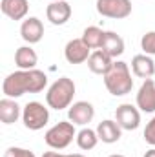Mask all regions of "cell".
Segmentation results:
<instances>
[{
	"label": "cell",
	"mask_w": 155,
	"mask_h": 157,
	"mask_svg": "<svg viewBox=\"0 0 155 157\" xmlns=\"http://www.w3.org/2000/svg\"><path fill=\"white\" fill-rule=\"evenodd\" d=\"M47 77L40 70H18L4 78L2 91L9 99L22 97L26 93H39L46 88Z\"/></svg>",
	"instance_id": "1"
},
{
	"label": "cell",
	"mask_w": 155,
	"mask_h": 157,
	"mask_svg": "<svg viewBox=\"0 0 155 157\" xmlns=\"http://www.w3.org/2000/svg\"><path fill=\"white\" fill-rule=\"evenodd\" d=\"M104 86L113 97H122L131 93L133 90V78L130 73V68L126 62L117 60L113 62V68L104 75Z\"/></svg>",
	"instance_id": "2"
},
{
	"label": "cell",
	"mask_w": 155,
	"mask_h": 157,
	"mask_svg": "<svg viewBox=\"0 0 155 157\" xmlns=\"http://www.w3.org/2000/svg\"><path fill=\"white\" fill-rule=\"evenodd\" d=\"M73 95H75V82L70 77H60L49 86L46 93V102L49 108L59 112L71 106Z\"/></svg>",
	"instance_id": "3"
},
{
	"label": "cell",
	"mask_w": 155,
	"mask_h": 157,
	"mask_svg": "<svg viewBox=\"0 0 155 157\" xmlns=\"http://www.w3.org/2000/svg\"><path fill=\"white\" fill-rule=\"evenodd\" d=\"M75 135H77L75 133V124L71 121H60L46 132L44 141L53 150H64L71 144Z\"/></svg>",
	"instance_id": "4"
},
{
	"label": "cell",
	"mask_w": 155,
	"mask_h": 157,
	"mask_svg": "<svg viewBox=\"0 0 155 157\" xmlns=\"http://www.w3.org/2000/svg\"><path fill=\"white\" fill-rule=\"evenodd\" d=\"M49 121V110L37 101H31L24 106V112H22V122L28 130H42Z\"/></svg>",
	"instance_id": "5"
},
{
	"label": "cell",
	"mask_w": 155,
	"mask_h": 157,
	"mask_svg": "<svg viewBox=\"0 0 155 157\" xmlns=\"http://www.w3.org/2000/svg\"><path fill=\"white\" fill-rule=\"evenodd\" d=\"M97 13L106 18H126L131 15L130 0H97Z\"/></svg>",
	"instance_id": "6"
},
{
	"label": "cell",
	"mask_w": 155,
	"mask_h": 157,
	"mask_svg": "<svg viewBox=\"0 0 155 157\" xmlns=\"http://www.w3.org/2000/svg\"><path fill=\"white\" fill-rule=\"evenodd\" d=\"M115 121L122 130H137L141 124V113L131 104H120L115 110Z\"/></svg>",
	"instance_id": "7"
},
{
	"label": "cell",
	"mask_w": 155,
	"mask_h": 157,
	"mask_svg": "<svg viewBox=\"0 0 155 157\" xmlns=\"http://www.w3.org/2000/svg\"><path fill=\"white\" fill-rule=\"evenodd\" d=\"M95 117V108L91 102H86V101H78V102H73L68 110V119L73 122V124H78V126H86L89 124Z\"/></svg>",
	"instance_id": "8"
},
{
	"label": "cell",
	"mask_w": 155,
	"mask_h": 157,
	"mask_svg": "<svg viewBox=\"0 0 155 157\" xmlns=\"http://www.w3.org/2000/svg\"><path fill=\"white\" fill-rule=\"evenodd\" d=\"M91 55V49L84 44L82 39H73L70 40L64 48V57L70 64H82V62H88Z\"/></svg>",
	"instance_id": "9"
},
{
	"label": "cell",
	"mask_w": 155,
	"mask_h": 157,
	"mask_svg": "<svg viewBox=\"0 0 155 157\" xmlns=\"http://www.w3.org/2000/svg\"><path fill=\"white\" fill-rule=\"evenodd\" d=\"M137 108L141 112H146V113H153L155 112V80L153 78H146L142 82V86L139 88Z\"/></svg>",
	"instance_id": "10"
},
{
	"label": "cell",
	"mask_w": 155,
	"mask_h": 157,
	"mask_svg": "<svg viewBox=\"0 0 155 157\" xmlns=\"http://www.w3.org/2000/svg\"><path fill=\"white\" fill-rule=\"evenodd\" d=\"M46 17L53 26H62L71 18V6L66 0H57L51 2L46 9Z\"/></svg>",
	"instance_id": "11"
},
{
	"label": "cell",
	"mask_w": 155,
	"mask_h": 157,
	"mask_svg": "<svg viewBox=\"0 0 155 157\" xmlns=\"http://www.w3.org/2000/svg\"><path fill=\"white\" fill-rule=\"evenodd\" d=\"M20 37L28 44H37L44 37V24L37 17H29L22 22L20 26Z\"/></svg>",
	"instance_id": "12"
},
{
	"label": "cell",
	"mask_w": 155,
	"mask_h": 157,
	"mask_svg": "<svg viewBox=\"0 0 155 157\" xmlns=\"http://www.w3.org/2000/svg\"><path fill=\"white\" fill-rule=\"evenodd\" d=\"M88 68H89V71H93V73H97V75H106L112 68H113V57H110L106 51H102V49H95L91 55H89V59H88Z\"/></svg>",
	"instance_id": "13"
},
{
	"label": "cell",
	"mask_w": 155,
	"mask_h": 157,
	"mask_svg": "<svg viewBox=\"0 0 155 157\" xmlns=\"http://www.w3.org/2000/svg\"><path fill=\"white\" fill-rule=\"evenodd\" d=\"M0 9L11 20H22V18H26V15L29 11V4H28V0H2Z\"/></svg>",
	"instance_id": "14"
},
{
	"label": "cell",
	"mask_w": 155,
	"mask_h": 157,
	"mask_svg": "<svg viewBox=\"0 0 155 157\" xmlns=\"http://www.w3.org/2000/svg\"><path fill=\"white\" fill-rule=\"evenodd\" d=\"M120 133H122V128L119 126L117 121L106 119V121L99 122V126H97V135H99V139H100L102 143H106V144L117 143V141L120 139Z\"/></svg>",
	"instance_id": "15"
},
{
	"label": "cell",
	"mask_w": 155,
	"mask_h": 157,
	"mask_svg": "<svg viewBox=\"0 0 155 157\" xmlns=\"http://www.w3.org/2000/svg\"><path fill=\"white\" fill-rule=\"evenodd\" d=\"M131 70H133V75H137L139 78H152L155 73V62L152 60V57H148L146 53L144 55H135L131 59Z\"/></svg>",
	"instance_id": "16"
},
{
	"label": "cell",
	"mask_w": 155,
	"mask_h": 157,
	"mask_svg": "<svg viewBox=\"0 0 155 157\" xmlns=\"http://www.w3.org/2000/svg\"><path fill=\"white\" fill-rule=\"evenodd\" d=\"M37 62H39V57H37V53H35L33 48L22 46V48L17 49V53H15V64L20 70H35Z\"/></svg>",
	"instance_id": "17"
},
{
	"label": "cell",
	"mask_w": 155,
	"mask_h": 157,
	"mask_svg": "<svg viewBox=\"0 0 155 157\" xmlns=\"http://www.w3.org/2000/svg\"><path fill=\"white\" fill-rule=\"evenodd\" d=\"M102 51H106L110 57H120L122 53H124V40L120 35H117L115 31H106V35H104V42H102V48H100Z\"/></svg>",
	"instance_id": "18"
},
{
	"label": "cell",
	"mask_w": 155,
	"mask_h": 157,
	"mask_svg": "<svg viewBox=\"0 0 155 157\" xmlns=\"http://www.w3.org/2000/svg\"><path fill=\"white\" fill-rule=\"evenodd\" d=\"M18 117H20V106L13 99L4 97L0 101V121L4 124H13L18 121Z\"/></svg>",
	"instance_id": "19"
},
{
	"label": "cell",
	"mask_w": 155,
	"mask_h": 157,
	"mask_svg": "<svg viewBox=\"0 0 155 157\" xmlns=\"http://www.w3.org/2000/svg\"><path fill=\"white\" fill-rule=\"evenodd\" d=\"M104 35H106V31H102L100 28L89 26V28L84 29V33H82L80 39L84 40V44L89 49H100L102 48V42H104Z\"/></svg>",
	"instance_id": "20"
},
{
	"label": "cell",
	"mask_w": 155,
	"mask_h": 157,
	"mask_svg": "<svg viewBox=\"0 0 155 157\" xmlns=\"http://www.w3.org/2000/svg\"><path fill=\"white\" fill-rule=\"evenodd\" d=\"M99 135H97V130H89V128H82L77 133V144L80 150H93L99 143Z\"/></svg>",
	"instance_id": "21"
},
{
	"label": "cell",
	"mask_w": 155,
	"mask_h": 157,
	"mask_svg": "<svg viewBox=\"0 0 155 157\" xmlns=\"http://www.w3.org/2000/svg\"><path fill=\"white\" fill-rule=\"evenodd\" d=\"M141 48L146 55H155V31H148L141 39Z\"/></svg>",
	"instance_id": "22"
},
{
	"label": "cell",
	"mask_w": 155,
	"mask_h": 157,
	"mask_svg": "<svg viewBox=\"0 0 155 157\" xmlns=\"http://www.w3.org/2000/svg\"><path fill=\"white\" fill-rule=\"evenodd\" d=\"M4 157H35V154H33L31 150H26V148L9 146V148L4 152Z\"/></svg>",
	"instance_id": "23"
},
{
	"label": "cell",
	"mask_w": 155,
	"mask_h": 157,
	"mask_svg": "<svg viewBox=\"0 0 155 157\" xmlns=\"http://www.w3.org/2000/svg\"><path fill=\"white\" fill-rule=\"evenodd\" d=\"M144 141L150 144V146H155V117L146 124L144 128Z\"/></svg>",
	"instance_id": "24"
},
{
	"label": "cell",
	"mask_w": 155,
	"mask_h": 157,
	"mask_svg": "<svg viewBox=\"0 0 155 157\" xmlns=\"http://www.w3.org/2000/svg\"><path fill=\"white\" fill-rule=\"evenodd\" d=\"M42 157H68V155H64V154H59V152H46Z\"/></svg>",
	"instance_id": "25"
},
{
	"label": "cell",
	"mask_w": 155,
	"mask_h": 157,
	"mask_svg": "<svg viewBox=\"0 0 155 157\" xmlns=\"http://www.w3.org/2000/svg\"><path fill=\"white\" fill-rule=\"evenodd\" d=\"M144 157H155V148H152V150H148V152L144 154Z\"/></svg>",
	"instance_id": "26"
},
{
	"label": "cell",
	"mask_w": 155,
	"mask_h": 157,
	"mask_svg": "<svg viewBox=\"0 0 155 157\" xmlns=\"http://www.w3.org/2000/svg\"><path fill=\"white\" fill-rule=\"evenodd\" d=\"M68 157H86V155H82V154H70Z\"/></svg>",
	"instance_id": "27"
},
{
	"label": "cell",
	"mask_w": 155,
	"mask_h": 157,
	"mask_svg": "<svg viewBox=\"0 0 155 157\" xmlns=\"http://www.w3.org/2000/svg\"><path fill=\"white\" fill-rule=\"evenodd\" d=\"M110 157H124V155H119V154H113V155H110Z\"/></svg>",
	"instance_id": "28"
},
{
	"label": "cell",
	"mask_w": 155,
	"mask_h": 157,
	"mask_svg": "<svg viewBox=\"0 0 155 157\" xmlns=\"http://www.w3.org/2000/svg\"><path fill=\"white\" fill-rule=\"evenodd\" d=\"M51 2H57V0H51Z\"/></svg>",
	"instance_id": "29"
}]
</instances>
